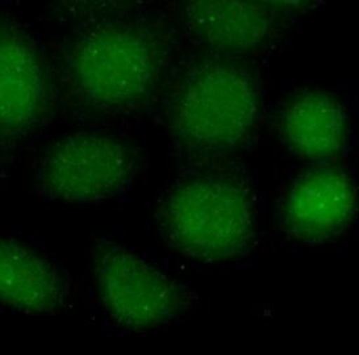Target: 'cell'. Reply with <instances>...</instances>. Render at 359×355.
Here are the masks:
<instances>
[{
    "label": "cell",
    "instance_id": "obj_1",
    "mask_svg": "<svg viewBox=\"0 0 359 355\" xmlns=\"http://www.w3.org/2000/svg\"><path fill=\"white\" fill-rule=\"evenodd\" d=\"M156 221L163 242L189 260H237L257 239L253 188L233 170L189 171L162 194Z\"/></svg>",
    "mask_w": 359,
    "mask_h": 355
},
{
    "label": "cell",
    "instance_id": "obj_2",
    "mask_svg": "<svg viewBox=\"0 0 359 355\" xmlns=\"http://www.w3.org/2000/svg\"><path fill=\"white\" fill-rule=\"evenodd\" d=\"M261 87L240 63L204 60L182 74L170 100L172 141L191 158L243 150L261 117Z\"/></svg>",
    "mask_w": 359,
    "mask_h": 355
},
{
    "label": "cell",
    "instance_id": "obj_3",
    "mask_svg": "<svg viewBox=\"0 0 359 355\" xmlns=\"http://www.w3.org/2000/svg\"><path fill=\"white\" fill-rule=\"evenodd\" d=\"M162 69V51L150 32L133 24H104L70 45L64 79L69 94L87 109L128 115L150 103Z\"/></svg>",
    "mask_w": 359,
    "mask_h": 355
},
{
    "label": "cell",
    "instance_id": "obj_4",
    "mask_svg": "<svg viewBox=\"0 0 359 355\" xmlns=\"http://www.w3.org/2000/svg\"><path fill=\"white\" fill-rule=\"evenodd\" d=\"M136 168V154L118 137L82 130L46 147L36 168V187L65 204H95L114 198Z\"/></svg>",
    "mask_w": 359,
    "mask_h": 355
},
{
    "label": "cell",
    "instance_id": "obj_5",
    "mask_svg": "<svg viewBox=\"0 0 359 355\" xmlns=\"http://www.w3.org/2000/svg\"><path fill=\"white\" fill-rule=\"evenodd\" d=\"M94 284L108 317L130 332L166 326L190 304V293L182 283L117 245L96 249Z\"/></svg>",
    "mask_w": 359,
    "mask_h": 355
},
{
    "label": "cell",
    "instance_id": "obj_6",
    "mask_svg": "<svg viewBox=\"0 0 359 355\" xmlns=\"http://www.w3.org/2000/svg\"><path fill=\"white\" fill-rule=\"evenodd\" d=\"M357 213V185L330 162L302 170L278 201L280 229L291 240L317 245L341 236Z\"/></svg>",
    "mask_w": 359,
    "mask_h": 355
},
{
    "label": "cell",
    "instance_id": "obj_7",
    "mask_svg": "<svg viewBox=\"0 0 359 355\" xmlns=\"http://www.w3.org/2000/svg\"><path fill=\"white\" fill-rule=\"evenodd\" d=\"M48 105V79L43 57L29 36L10 21L1 25L0 124L12 140L31 132Z\"/></svg>",
    "mask_w": 359,
    "mask_h": 355
},
{
    "label": "cell",
    "instance_id": "obj_8",
    "mask_svg": "<svg viewBox=\"0 0 359 355\" xmlns=\"http://www.w3.org/2000/svg\"><path fill=\"white\" fill-rule=\"evenodd\" d=\"M184 13L195 41L222 57L261 52L274 41L278 32L270 3L201 0L187 3Z\"/></svg>",
    "mask_w": 359,
    "mask_h": 355
},
{
    "label": "cell",
    "instance_id": "obj_9",
    "mask_svg": "<svg viewBox=\"0 0 359 355\" xmlns=\"http://www.w3.org/2000/svg\"><path fill=\"white\" fill-rule=\"evenodd\" d=\"M279 136L296 157L327 163L348 145V109L324 88H304L292 95L278 112Z\"/></svg>",
    "mask_w": 359,
    "mask_h": 355
},
{
    "label": "cell",
    "instance_id": "obj_10",
    "mask_svg": "<svg viewBox=\"0 0 359 355\" xmlns=\"http://www.w3.org/2000/svg\"><path fill=\"white\" fill-rule=\"evenodd\" d=\"M0 293L6 307L53 314L64 307L66 283L53 263L15 239L0 241Z\"/></svg>",
    "mask_w": 359,
    "mask_h": 355
}]
</instances>
